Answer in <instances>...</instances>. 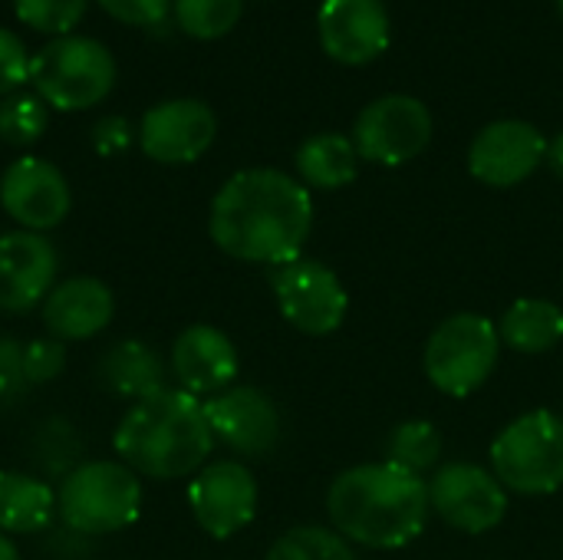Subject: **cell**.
<instances>
[{"label": "cell", "mask_w": 563, "mask_h": 560, "mask_svg": "<svg viewBox=\"0 0 563 560\" xmlns=\"http://www.w3.org/2000/svg\"><path fill=\"white\" fill-rule=\"evenodd\" d=\"M0 560H23L20 558V548H16V541H13L10 535H3V531H0Z\"/></svg>", "instance_id": "cell-37"}, {"label": "cell", "mask_w": 563, "mask_h": 560, "mask_svg": "<svg viewBox=\"0 0 563 560\" xmlns=\"http://www.w3.org/2000/svg\"><path fill=\"white\" fill-rule=\"evenodd\" d=\"M294 165H297V175H300L303 185L336 191V188H346L356 178L360 152H356L353 139H346L340 132H320V135H310L297 149Z\"/></svg>", "instance_id": "cell-23"}, {"label": "cell", "mask_w": 563, "mask_h": 560, "mask_svg": "<svg viewBox=\"0 0 563 560\" xmlns=\"http://www.w3.org/2000/svg\"><path fill=\"white\" fill-rule=\"evenodd\" d=\"M56 518V492L40 475L0 469V531L43 535Z\"/></svg>", "instance_id": "cell-21"}, {"label": "cell", "mask_w": 563, "mask_h": 560, "mask_svg": "<svg viewBox=\"0 0 563 560\" xmlns=\"http://www.w3.org/2000/svg\"><path fill=\"white\" fill-rule=\"evenodd\" d=\"M112 449L135 475L175 482L201 472L214 449L205 403L178 386L132 403L119 419Z\"/></svg>", "instance_id": "cell-3"}, {"label": "cell", "mask_w": 563, "mask_h": 560, "mask_svg": "<svg viewBox=\"0 0 563 560\" xmlns=\"http://www.w3.org/2000/svg\"><path fill=\"white\" fill-rule=\"evenodd\" d=\"M89 0H13L16 17L46 36H66L86 17Z\"/></svg>", "instance_id": "cell-29"}, {"label": "cell", "mask_w": 563, "mask_h": 560, "mask_svg": "<svg viewBox=\"0 0 563 560\" xmlns=\"http://www.w3.org/2000/svg\"><path fill=\"white\" fill-rule=\"evenodd\" d=\"M46 551L53 554L56 560H82L89 551H92V538L89 535H79L76 528H69V525H49L46 531Z\"/></svg>", "instance_id": "cell-35"}, {"label": "cell", "mask_w": 563, "mask_h": 560, "mask_svg": "<svg viewBox=\"0 0 563 560\" xmlns=\"http://www.w3.org/2000/svg\"><path fill=\"white\" fill-rule=\"evenodd\" d=\"M274 297L280 317L307 337H327L340 330L350 310L343 281L327 264L307 257L274 267Z\"/></svg>", "instance_id": "cell-9"}, {"label": "cell", "mask_w": 563, "mask_h": 560, "mask_svg": "<svg viewBox=\"0 0 563 560\" xmlns=\"http://www.w3.org/2000/svg\"><path fill=\"white\" fill-rule=\"evenodd\" d=\"M205 416L214 442L244 459H264L280 439V413L257 386H231L205 399Z\"/></svg>", "instance_id": "cell-14"}, {"label": "cell", "mask_w": 563, "mask_h": 560, "mask_svg": "<svg viewBox=\"0 0 563 560\" xmlns=\"http://www.w3.org/2000/svg\"><path fill=\"white\" fill-rule=\"evenodd\" d=\"M498 337L515 353H551L563 340V307L544 297H521L505 310Z\"/></svg>", "instance_id": "cell-22"}, {"label": "cell", "mask_w": 563, "mask_h": 560, "mask_svg": "<svg viewBox=\"0 0 563 560\" xmlns=\"http://www.w3.org/2000/svg\"><path fill=\"white\" fill-rule=\"evenodd\" d=\"M30 83L49 109L82 112L99 106L112 92L115 56L106 43L92 36H49L30 56Z\"/></svg>", "instance_id": "cell-4"}, {"label": "cell", "mask_w": 563, "mask_h": 560, "mask_svg": "<svg viewBox=\"0 0 563 560\" xmlns=\"http://www.w3.org/2000/svg\"><path fill=\"white\" fill-rule=\"evenodd\" d=\"M244 0H175L172 17L195 40H218L241 20Z\"/></svg>", "instance_id": "cell-27"}, {"label": "cell", "mask_w": 563, "mask_h": 560, "mask_svg": "<svg viewBox=\"0 0 563 560\" xmlns=\"http://www.w3.org/2000/svg\"><path fill=\"white\" fill-rule=\"evenodd\" d=\"M30 50L26 43L0 26V96H10V92H20L23 83H30Z\"/></svg>", "instance_id": "cell-31"}, {"label": "cell", "mask_w": 563, "mask_h": 560, "mask_svg": "<svg viewBox=\"0 0 563 560\" xmlns=\"http://www.w3.org/2000/svg\"><path fill=\"white\" fill-rule=\"evenodd\" d=\"M112 20L129 23V26H158L175 0H96Z\"/></svg>", "instance_id": "cell-33"}, {"label": "cell", "mask_w": 563, "mask_h": 560, "mask_svg": "<svg viewBox=\"0 0 563 560\" xmlns=\"http://www.w3.org/2000/svg\"><path fill=\"white\" fill-rule=\"evenodd\" d=\"M23 347L26 343H20L16 337L0 333V406H10L30 386L23 366Z\"/></svg>", "instance_id": "cell-32"}, {"label": "cell", "mask_w": 563, "mask_h": 560, "mask_svg": "<svg viewBox=\"0 0 563 560\" xmlns=\"http://www.w3.org/2000/svg\"><path fill=\"white\" fill-rule=\"evenodd\" d=\"M23 366H26V383L43 386L59 380L66 370V343L56 337H36L23 347Z\"/></svg>", "instance_id": "cell-30"}, {"label": "cell", "mask_w": 563, "mask_h": 560, "mask_svg": "<svg viewBox=\"0 0 563 560\" xmlns=\"http://www.w3.org/2000/svg\"><path fill=\"white\" fill-rule=\"evenodd\" d=\"M548 139L525 119H498L485 125L468 145V172L492 188H515L528 182L544 162Z\"/></svg>", "instance_id": "cell-15"}, {"label": "cell", "mask_w": 563, "mask_h": 560, "mask_svg": "<svg viewBox=\"0 0 563 560\" xmlns=\"http://www.w3.org/2000/svg\"><path fill=\"white\" fill-rule=\"evenodd\" d=\"M218 135V116L208 102L178 96L145 109L139 122V145L158 165L198 162Z\"/></svg>", "instance_id": "cell-13"}, {"label": "cell", "mask_w": 563, "mask_h": 560, "mask_svg": "<svg viewBox=\"0 0 563 560\" xmlns=\"http://www.w3.org/2000/svg\"><path fill=\"white\" fill-rule=\"evenodd\" d=\"M492 472L515 495H551L563 485V419L534 409L492 442Z\"/></svg>", "instance_id": "cell-6"}, {"label": "cell", "mask_w": 563, "mask_h": 560, "mask_svg": "<svg viewBox=\"0 0 563 560\" xmlns=\"http://www.w3.org/2000/svg\"><path fill=\"white\" fill-rule=\"evenodd\" d=\"M241 370L238 360V347L231 343V337L211 323H191L185 327L175 343H172V356H168V373L175 380L178 389L191 393V396H218L224 389L234 386Z\"/></svg>", "instance_id": "cell-17"}, {"label": "cell", "mask_w": 563, "mask_h": 560, "mask_svg": "<svg viewBox=\"0 0 563 560\" xmlns=\"http://www.w3.org/2000/svg\"><path fill=\"white\" fill-rule=\"evenodd\" d=\"M544 162L551 165V172H554L558 178H563V132H561V135H554V139L548 142Z\"/></svg>", "instance_id": "cell-36"}, {"label": "cell", "mask_w": 563, "mask_h": 560, "mask_svg": "<svg viewBox=\"0 0 563 560\" xmlns=\"http://www.w3.org/2000/svg\"><path fill=\"white\" fill-rule=\"evenodd\" d=\"M82 452H86L82 436L63 416L43 419L30 439V459L43 482H63L69 472L82 465Z\"/></svg>", "instance_id": "cell-24"}, {"label": "cell", "mask_w": 563, "mask_h": 560, "mask_svg": "<svg viewBox=\"0 0 563 560\" xmlns=\"http://www.w3.org/2000/svg\"><path fill=\"white\" fill-rule=\"evenodd\" d=\"M317 30L327 56L346 66H363L386 53L393 26L383 0H323Z\"/></svg>", "instance_id": "cell-18"}, {"label": "cell", "mask_w": 563, "mask_h": 560, "mask_svg": "<svg viewBox=\"0 0 563 560\" xmlns=\"http://www.w3.org/2000/svg\"><path fill=\"white\" fill-rule=\"evenodd\" d=\"M439 455H442V436L426 419H409V422L396 426L389 436V459L386 462H393V465H399L419 479L439 462Z\"/></svg>", "instance_id": "cell-25"}, {"label": "cell", "mask_w": 563, "mask_h": 560, "mask_svg": "<svg viewBox=\"0 0 563 560\" xmlns=\"http://www.w3.org/2000/svg\"><path fill=\"white\" fill-rule=\"evenodd\" d=\"M142 515V482L125 462H82L56 488V518L79 535L99 538L135 525Z\"/></svg>", "instance_id": "cell-5"}, {"label": "cell", "mask_w": 563, "mask_h": 560, "mask_svg": "<svg viewBox=\"0 0 563 560\" xmlns=\"http://www.w3.org/2000/svg\"><path fill=\"white\" fill-rule=\"evenodd\" d=\"M115 317V297L99 277L79 274L49 290L43 300V327L63 343H79L99 337Z\"/></svg>", "instance_id": "cell-19"}, {"label": "cell", "mask_w": 563, "mask_h": 560, "mask_svg": "<svg viewBox=\"0 0 563 560\" xmlns=\"http://www.w3.org/2000/svg\"><path fill=\"white\" fill-rule=\"evenodd\" d=\"M132 145V125L122 116H102L92 122V149L99 155H122Z\"/></svg>", "instance_id": "cell-34"}, {"label": "cell", "mask_w": 563, "mask_h": 560, "mask_svg": "<svg viewBox=\"0 0 563 560\" xmlns=\"http://www.w3.org/2000/svg\"><path fill=\"white\" fill-rule=\"evenodd\" d=\"M313 228V198L280 168L234 172L208 211L211 241L234 261L284 267L300 257Z\"/></svg>", "instance_id": "cell-1"}, {"label": "cell", "mask_w": 563, "mask_h": 560, "mask_svg": "<svg viewBox=\"0 0 563 560\" xmlns=\"http://www.w3.org/2000/svg\"><path fill=\"white\" fill-rule=\"evenodd\" d=\"M558 7H561V13H563V0H558Z\"/></svg>", "instance_id": "cell-38"}, {"label": "cell", "mask_w": 563, "mask_h": 560, "mask_svg": "<svg viewBox=\"0 0 563 560\" xmlns=\"http://www.w3.org/2000/svg\"><path fill=\"white\" fill-rule=\"evenodd\" d=\"M429 512V482L393 462L346 469L327 492V515L336 535L376 551L412 545L426 531Z\"/></svg>", "instance_id": "cell-2"}, {"label": "cell", "mask_w": 563, "mask_h": 560, "mask_svg": "<svg viewBox=\"0 0 563 560\" xmlns=\"http://www.w3.org/2000/svg\"><path fill=\"white\" fill-rule=\"evenodd\" d=\"M435 122L422 99L389 92L373 99L353 122V145L373 165H406L432 142Z\"/></svg>", "instance_id": "cell-8"}, {"label": "cell", "mask_w": 563, "mask_h": 560, "mask_svg": "<svg viewBox=\"0 0 563 560\" xmlns=\"http://www.w3.org/2000/svg\"><path fill=\"white\" fill-rule=\"evenodd\" d=\"M59 254L46 234L7 231L0 234V310L26 314L40 307L56 287Z\"/></svg>", "instance_id": "cell-16"}, {"label": "cell", "mask_w": 563, "mask_h": 560, "mask_svg": "<svg viewBox=\"0 0 563 560\" xmlns=\"http://www.w3.org/2000/svg\"><path fill=\"white\" fill-rule=\"evenodd\" d=\"M267 560H356V554L343 535L320 525H303L280 535L267 551Z\"/></svg>", "instance_id": "cell-28"}, {"label": "cell", "mask_w": 563, "mask_h": 560, "mask_svg": "<svg viewBox=\"0 0 563 560\" xmlns=\"http://www.w3.org/2000/svg\"><path fill=\"white\" fill-rule=\"evenodd\" d=\"M165 376V360L145 340H119L99 360V383L119 399L142 403L168 386Z\"/></svg>", "instance_id": "cell-20"}, {"label": "cell", "mask_w": 563, "mask_h": 560, "mask_svg": "<svg viewBox=\"0 0 563 560\" xmlns=\"http://www.w3.org/2000/svg\"><path fill=\"white\" fill-rule=\"evenodd\" d=\"M0 205L16 228L46 234L66 221L73 188L49 158L20 155L0 175Z\"/></svg>", "instance_id": "cell-12"}, {"label": "cell", "mask_w": 563, "mask_h": 560, "mask_svg": "<svg viewBox=\"0 0 563 560\" xmlns=\"http://www.w3.org/2000/svg\"><path fill=\"white\" fill-rule=\"evenodd\" d=\"M429 502L445 525L465 535L495 531L508 515V488L495 479V472L472 462L439 469L429 482Z\"/></svg>", "instance_id": "cell-11"}, {"label": "cell", "mask_w": 563, "mask_h": 560, "mask_svg": "<svg viewBox=\"0 0 563 560\" xmlns=\"http://www.w3.org/2000/svg\"><path fill=\"white\" fill-rule=\"evenodd\" d=\"M49 125V106L36 92H10L0 99V139L7 145L26 149L43 139Z\"/></svg>", "instance_id": "cell-26"}, {"label": "cell", "mask_w": 563, "mask_h": 560, "mask_svg": "<svg viewBox=\"0 0 563 560\" xmlns=\"http://www.w3.org/2000/svg\"><path fill=\"white\" fill-rule=\"evenodd\" d=\"M498 327L482 314H455L432 330L422 366L439 393L465 399L488 383L498 366Z\"/></svg>", "instance_id": "cell-7"}, {"label": "cell", "mask_w": 563, "mask_h": 560, "mask_svg": "<svg viewBox=\"0 0 563 560\" xmlns=\"http://www.w3.org/2000/svg\"><path fill=\"white\" fill-rule=\"evenodd\" d=\"M257 498L251 469L234 459L208 462L188 485V508L198 528L214 541H228L244 531L257 515Z\"/></svg>", "instance_id": "cell-10"}]
</instances>
